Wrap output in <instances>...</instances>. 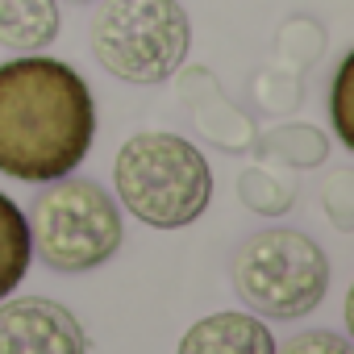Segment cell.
Here are the masks:
<instances>
[{
	"mask_svg": "<svg viewBox=\"0 0 354 354\" xmlns=\"http://www.w3.org/2000/svg\"><path fill=\"white\" fill-rule=\"evenodd\" d=\"M121 205L150 230H184L213 201L209 158L180 133H133L113 162Z\"/></svg>",
	"mask_w": 354,
	"mask_h": 354,
	"instance_id": "obj_2",
	"label": "cell"
},
{
	"mask_svg": "<svg viewBox=\"0 0 354 354\" xmlns=\"http://www.w3.org/2000/svg\"><path fill=\"white\" fill-rule=\"evenodd\" d=\"M88 42L109 75L162 84L188 63L192 17L180 0H100Z\"/></svg>",
	"mask_w": 354,
	"mask_h": 354,
	"instance_id": "obj_3",
	"label": "cell"
},
{
	"mask_svg": "<svg viewBox=\"0 0 354 354\" xmlns=\"http://www.w3.org/2000/svg\"><path fill=\"white\" fill-rule=\"evenodd\" d=\"M96 138V100L84 75L46 55L0 67V171L26 184L71 175Z\"/></svg>",
	"mask_w": 354,
	"mask_h": 354,
	"instance_id": "obj_1",
	"label": "cell"
},
{
	"mask_svg": "<svg viewBox=\"0 0 354 354\" xmlns=\"http://www.w3.org/2000/svg\"><path fill=\"white\" fill-rule=\"evenodd\" d=\"M184 104L192 109L196 129H201L209 142H217L221 150H234V154L254 150L259 133H254L250 117H246L242 109H234V104L217 92V84H213L209 71H192V75H188V84H184Z\"/></svg>",
	"mask_w": 354,
	"mask_h": 354,
	"instance_id": "obj_7",
	"label": "cell"
},
{
	"mask_svg": "<svg viewBox=\"0 0 354 354\" xmlns=\"http://www.w3.org/2000/svg\"><path fill=\"white\" fill-rule=\"evenodd\" d=\"M238 192H242V205L263 213V217H279L292 209L296 201V188L292 180L279 171V167H254V171H242V180H238Z\"/></svg>",
	"mask_w": 354,
	"mask_h": 354,
	"instance_id": "obj_11",
	"label": "cell"
},
{
	"mask_svg": "<svg viewBox=\"0 0 354 354\" xmlns=\"http://www.w3.org/2000/svg\"><path fill=\"white\" fill-rule=\"evenodd\" d=\"M234 292L259 317L296 321L325 300L329 259L300 230H259L234 254Z\"/></svg>",
	"mask_w": 354,
	"mask_h": 354,
	"instance_id": "obj_5",
	"label": "cell"
},
{
	"mask_svg": "<svg viewBox=\"0 0 354 354\" xmlns=\"http://www.w3.org/2000/svg\"><path fill=\"white\" fill-rule=\"evenodd\" d=\"M275 354H350V342L342 333H329V329H304L283 350L275 346Z\"/></svg>",
	"mask_w": 354,
	"mask_h": 354,
	"instance_id": "obj_14",
	"label": "cell"
},
{
	"mask_svg": "<svg viewBox=\"0 0 354 354\" xmlns=\"http://www.w3.org/2000/svg\"><path fill=\"white\" fill-rule=\"evenodd\" d=\"M75 5H88V0H75Z\"/></svg>",
	"mask_w": 354,
	"mask_h": 354,
	"instance_id": "obj_15",
	"label": "cell"
},
{
	"mask_svg": "<svg viewBox=\"0 0 354 354\" xmlns=\"http://www.w3.org/2000/svg\"><path fill=\"white\" fill-rule=\"evenodd\" d=\"M26 221L34 254L63 275H80L109 263L125 242L121 205L96 180H71V175L50 180Z\"/></svg>",
	"mask_w": 354,
	"mask_h": 354,
	"instance_id": "obj_4",
	"label": "cell"
},
{
	"mask_svg": "<svg viewBox=\"0 0 354 354\" xmlns=\"http://www.w3.org/2000/svg\"><path fill=\"white\" fill-rule=\"evenodd\" d=\"M63 30L59 0H0V46L34 55L46 50Z\"/></svg>",
	"mask_w": 354,
	"mask_h": 354,
	"instance_id": "obj_9",
	"label": "cell"
},
{
	"mask_svg": "<svg viewBox=\"0 0 354 354\" xmlns=\"http://www.w3.org/2000/svg\"><path fill=\"white\" fill-rule=\"evenodd\" d=\"M175 354H275V337L267 321L254 313H213L201 317L184 337Z\"/></svg>",
	"mask_w": 354,
	"mask_h": 354,
	"instance_id": "obj_8",
	"label": "cell"
},
{
	"mask_svg": "<svg viewBox=\"0 0 354 354\" xmlns=\"http://www.w3.org/2000/svg\"><path fill=\"white\" fill-rule=\"evenodd\" d=\"M254 146H263V158H271V162H292V167H317V162H325V154H329V142H325L317 129H308V125L275 129V133H267V138L254 142Z\"/></svg>",
	"mask_w": 354,
	"mask_h": 354,
	"instance_id": "obj_12",
	"label": "cell"
},
{
	"mask_svg": "<svg viewBox=\"0 0 354 354\" xmlns=\"http://www.w3.org/2000/svg\"><path fill=\"white\" fill-rule=\"evenodd\" d=\"M30 263H34L30 221L5 192H0V300L13 296V288H21Z\"/></svg>",
	"mask_w": 354,
	"mask_h": 354,
	"instance_id": "obj_10",
	"label": "cell"
},
{
	"mask_svg": "<svg viewBox=\"0 0 354 354\" xmlns=\"http://www.w3.org/2000/svg\"><path fill=\"white\" fill-rule=\"evenodd\" d=\"M0 354H88V333L71 308L46 296L0 304Z\"/></svg>",
	"mask_w": 354,
	"mask_h": 354,
	"instance_id": "obj_6",
	"label": "cell"
},
{
	"mask_svg": "<svg viewBox=\"0 0 354 354\" xmlns=\"http://www.w3.org/2000/svg\"><path fill=\"white\" fill-rule=\"evenodd\" d=\"M350 75H354V55H346L342 67H337V75H333V129H337V138L346 146H354V125H350V109H346V100H350Z\"/></svg>",
	"mask_w": 354,
	"mask_h": 354,
	"instance_id": "obj_13",
	"label": "cell"
}]
</instances>
